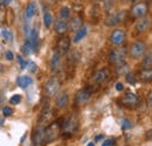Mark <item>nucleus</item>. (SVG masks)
I'll use <instances>...</instances> for the list:
<instances>
[{
  "label": "nucleus",
  "instance_id": "f257e3e1",
  "mask_svg": "<svg viewBox=\"0 0 152 146\" xmlns=\"http://www.w3.org/2000/svg\"><path fill=\"white\" fill-rule=\"evenodd\" d=\"M61 120H55L53 123H50L49 125H47L45 128V140L46 143H52L55 139H57V137L61 133Z\"/></svg>",
  "mask_w": 152,
  "mask_h": 146
},
{
  "label": "nucleus",
  "instance_id": "f03ea898",
  "mask_svg": "<svg viewBox=\"0 0 152 146\" xmlns=\"http://www.w3.org/2000/svg\"><path fill=\"white\" fill-rule=\"evenodd\" d=\"M78 126V120L76 116H69L68 118H66L62 124H61V131L63 133V136L66 137H70L74 132L76 131V128Z\"/></svg>",
  "mask_w": 152,
  "mask_h": 146
},
{
  "label": "nucleus",
  "instance_id": "7ed1b4c3",
  "mask_svg": "<svg viewBox=\"0 0 152 146\" xmlns=\"http://www.w3.org/2000/svg\"><path fill=\"white\" fill-rule=\"evenodd\" d=\"M60 87H61V82H60V80L57 78L56 76L50 77V78L46 82V84H45V95H46L48 98L55 97L57 93H58Z\"/></svg>",
  "mask_w": 152,
  "mask_h": 146
},
{
  "label": "nucleus",
  "instance_id": "20e7f679",
  "mask_svg": "<svg viewBox=\"0 0 152 146\" xmlns=\"http://www.w3.org/2000/svg\"><path fill=\"white\" fill-rule=\"evenodd\" d=\"M109 62L114 66H118L123 62H125V58H126V49L124 47H118V48H115L113 49L110 53H109Z\"/></svg>",
  "mask_w": 152,
  "mask_h": 146
},
{
  "label": "nucleus",
  "instance_id": "39448f33",
  "mask_svg": "<svg viewBox=\"0 0 152 146\" xmlns=\"http://www.w3.org/2000/svg\"><path fill=\"white\" fill-rule=\"evenodd\" d=\"M125 18V11H118L115 13H110L104 19V25L108 27H115L118 23H121Z\"/></svg>",
  "mask_w": 152,
  "mask_h": 146
},
{
  "label": "nucleus",
  "instance_id": "423d86ee",
  "mask_svg": "<svg viewBox=\"0 0 152 146\" xmlns=\"http://www.w3.org/2000/svg\"><path fill=\"white\" fill-rule=\"evenodd\" d=\"M45 128L46 125L42 124V123H39L35 131H34V134H33V138H32V146H43L46 140H45Z\"/></svg>",
  "mask_w": 152,
  "mask_h": 146
},
{
  "label": "nucleus",
  "instance_id": "0eeeda50",
  "mask_svg": "<svg viewBox=\"0 0 152 146\" xmlns=\"http://www.w3.org/2000/svg\"><path fill=\"white\" fill-rule=\"evenodd\" d=\"M146 52V45L143 41H136L130 46L129 49V54L132 58H139L142 56H144Z\"/></svg>",
  "mask_w": 152,
  "mask_h": 146
},
{
  "label": "nucleus",
  "instance_id": "6e6552de",
  "mask_svg": "<svg viewBox=\"0 0 152 146\" xmlns=\"http://www.w3.org/2000/svg\"><path fill=\"white\" fill-rule=\"evenodd\" d=\"M121 102H122V105H124L128 109H134V108H137L139 105V98H138V96L136 93L130 91L126 92L122 97Z\"/></svg>",
  "mask_w": 152,
  "mask_h": 146
},
{
  "label": "nucleus",
  "instance_id": "1a4fd4ad",
  "mask_svg": "<svg viewBox=\"0 0 152 146\" xmlns=\"http://www.w3.org/2000/svg\"><path fill=\"white\" fill-rule=\"evenodd\" d=\"M148 9H149L148 4L140 1V2H137V4L133 5L130 14H131L132 18L139 19V18H142V17H145V14L148 13Z\"/></svg>",
  "mask_w": 152,
  "mask_h": 146
},
{
  "label": "nucleus",
  "instance_id": "9d476101",
  "mask_svg": "<svg viewBox=\"0 0 152 146\" xmlns=\"http://www.w3.org/2000/svg\"><path fill=\"white\" fill-rule=\"evenodd\" d=\"M93 95V89L90 87H86L81 90H78L75 96V103L77 105H82L89 101V98Z\"/></svg>",
  "mask_w": 152,
  "mask_h": 146
},
{
  "label": "nucleus",
  "instance_id": "9b49d317",
  "mask_svg": "<svg viewBox=\"0 0 152 146\" xmlns=\"http://www.w3.org/2000/svg\"><path fill=\"white\" fill-rule=\"evenodd\" d=\"M109 76H110V72H109V69L103 68V69L97 70V72L93 75L91 81H93L95 84H102V83H104V82L109 78Z\"/></svg>",
  "mask_w": 152,
  "mask_h": 146
},
{
  "label": "nucleus",
  "instance_id": "f8f14e48",
  "mask_svg": "<svg viewBox=\"0 0 152 146\" xmlns=\"http://www.w3.org/2000/svg\"><path fill=\"white\" fill-rule=\"evenodd\" d=\"M70 48V39L68 36H62L58 39L57 41V45H56V52L58 54L61 55H64Z\"/></svg>",
  "mask_w": 152,
  "mask_h": 146
},
{
  "label": "nucleus",
  "instance_id": "ddd939ff",
  "mask_svg": "<svg viewBox=\"0 0 152 146\" xmlns=\"http://www.w3.org/2000/svg\"><path fill=\"white\" fill-rule=\"evenodd\" d=\"M126 34L123 29H115L110 35V42L115 46H119L125 41Z\"/></svg>",
  "mask_w": 152,
  "mask_h": 146
},
{
  "label": "nucleus",
  "instance_id": "4468645a",
  "mask_svg": "<svg viewBox=\"0 0 152 146\" xmlns=\"http://www.w3.org/2000/svg\"><path fill=\"white\" fill-rule=\"evenodd\" d=\"M150 25H151L150 19L146 18V17H142V18L138 19V21L136 22L134 29H136L137 33H144L150 28Z\"/></svg>",
  "mask_w": 152,
  "mask_h": 146
},
{
  "label": "nucleus",
  "instance_id": "2eb2a0df",
  "mask_svg": "<svg viewBox=\"0 0 152 146\" xmlns=\"http://www.w3.org/2000/svg\"><path fill=\"white\" fill-rule=\"evenodd\" d=\"M69 104V96L67 92H61L56 96L55 105L57 109H64Z\"/></svg>",
  "mask_w": 152,
  "mask_h": 146
},
{
  "label": "nucleus",
  "instance_id": "dca6fc26",
  "mask_svg": "<svg viewBox=\"0 0 152 146\" xmlns=\"http://www.w3.org/2000/svg\"><path fill=\"white\" fill-rule=\"evenodd\" d=\"M55 32L57 34L62 35L64 34L67 31H68V19H63V18H58L55 21Z\"/></svg>",
  "mask_w": 152,
  "mask_h": 146
},
{
  "label": "nucleus",
  "instance_id": "f3484780",
  "mask_svg": "<svg viewBox=\"0 0 152 146\" xmlns=\"http://www.w3.org/2000/svg\"><path fill=\"white\" fill-rule=\"evenodd\" d=\"M138 80L144 83L152 82V68H144L138 74Z\"/></svg>",
  "mask_w": 152,
  "mask_h": 146
},
{
  "label": "nucleus",
  "instance_id": "a211bd4d",
  "mask_svg": "<svg viewBox=\"0 0 152 146\" xmlns=\"http://www.w3.org/2000/svg\"><path fill=\"white\" fill-rule=\"evenodd\" d=\"M82 26H83V19L81 17H74L68 22V29H70L72 32H75V33Z\"/></svg>",
  "mask_w": 152,
  "mask_h": 146
},
{
  "label": "nucleus",
  "instance_id": "6ab92c4d",
  "mask_svg": "<svg viewBox=\"0 0 152 146\" xmlns=\"http://www.w3.org/2000/svg\"><path fill=\"white\" fill-rule=\"evenodd\" d=\"M60 66H61V55L58 54L56 50H54L52 60H50V69H52V72L56 73L57 70L60 69Z\"/></svg>",
  "mask_w": 152,
  "mask_h": 146
},
{
  "label": "nucleus",
  "instance_id": "aec40b11",
  "mask_svg": "<svg viewBox=\"0 0 152 146\" xmlns=\"http://www.w3.org/2000/svg\"><path fill=\"white\" fill-rule=\"evenodd\" d=\"M17 83L19 84L20 88L22 89H26L28 88L31 84H33V78L31 76H27V75H23V76H20L17 80Z\"/></svg>",
  "mask_w": 152,
  "mask_h": 146
},
{
  "label": "nucleus",
  "instance_id": "412c9836",
  "mask_svg": "<svg viewBox=\"0 0 152 146\" xmlns=\"http://www.w3.org/2000/svg\"><path fill=\"white\" fill-rule=\"evenodd\" d=\"M25 13H26V18L27 19L33 18V17L35 15V13H37V4H35L34 1H31V2L27 5V7H26Z\"/></svg>",
  "mask_w": 152,
  "mask_h": 146
},
{
  "label": "nucleus",
  "instance_id": "4be33fe9",
  "mask_svg": "<svg viewBox=\"0 0 152 146\" xmlns=\"http://www.w3.org/2000/svg\"><path fill=\"white\" fill-rule=\"evenodd\" d=\"M87 33H88V28L86 27V26H82L77 32H76V34H75V36H74V42L75 43H77V42H80L83 37L87 35Z\"/></svg>",
  "mask_w": 152,
  "mask_h": 146
},
{
  "label": "nucleus",
  "instance_id": "5701e85b",
  "mask_svg": "<svg viewBox=\"0 0 152 146\" xmlns=\"http://www.w3.org/2000/svg\"><path fill=\"white\" fill-rule=\"evenodd\" d=\"M130 72V68H129V64L126 62H123L118 66H116V74L117 75H125Z\"/></svg>",
  "mask_w": 152,
  "mask_h": 146
},
{
  "label": "nucleus",
  "instance_id": "b1692460",
  "mask_svg": "<svg viewBox=\"0 0 152 146\" xmlns=\"http://www.w3.org/2000/svg\"><path fill=\"white\" fill-rule=\"evenodd\" d=\"M32 45H31V42H29V40L28 39H26V41H25V43L22 45V48H21V53L23 55H28L32 53Z\"/></svg>",
  "mask_w": 152,
  "mask_h": 146
},
{
  "label": "nucleus",
  "instance_id": "393cba45",
  "mask_svg": "<svg viewBox=\"0 0 152 146\" xmlns=\"http://www.w3.org/2000/svg\"><path fill=\"white\" fill-rule=\"evenodd\" d=\"M1 37L4 39L5 42H11V41L13 40V34H12V32L8 31L7 28H4V29L1 31Z\"/></svg>",
  "mask_w": 152,
  "mask_h": 146
},
{
  "label": "nucleus",
  "instance_id": "a878e982",
  "mask_svg": "<svg viewBox=\"0 0 152 146\" xmlns=\"http://www.w3.org/2000/svg\"><path fill=\"white\" fill-rule=\"evenodd\" d=\"M142 64L144 68H152V52L144 56Z\"/></svg>",
  "mask_w": 152,
  "mask_h": 146
},
{
  "label": "nucleus",
  "instance_id": "bb28decb",
  "mask_svg": "<svg viewBox=\"0 0 152 146\" xmlns=\"http://www.w3.org/2000/svg\"><path fill=\"white\" fill-rule=\"evenodd\" d=\"M43 23H45V26L47 28H49L52 26V23H53V15L49 12H45V14H43Z\"/></svg>",
  "mask_w": 152,
  "mask_h": 146
},
{
  "label": "nucleus",
  "instance_id": "cd10ccee",
  "mask_svg": "<svg viewBox=\"0 0 152 146\" xmlns=\"http://www.w3.org/2000/svg\"><path fill=\"white\" fill-rule=\"evenodd\" d=\"M125 81L129 83V84H131V85H136V83H137V77H136V75H133L132 73H129L125 74Z\"/></svg>",
  "mask_w": 152,
  "mask_h": 146
},
{
  "label": "nucleus",
  "instance_id": "c85d7f7f",
  "mask_svg": "<svg viewBox=\"0 0 152 146\" xmlns=\"http://www.w3.org/2000/svg\"><path fill=\"white\" fill-rule=\"evenodd\" d=\"M70 17V9L66 6L61 7L60 8V18H63V19H68Z\"/></svg>",
  "mask_w": 152,
  "mask_h": 146
},
{
  "label": "nucleus",
  "instance_id": "c756f323",
  "mask_svg": "<svg viewBox=\"0 0 152 146\" xmlns=\"http://www.w3.org/2000/svg\"><path fill=\"white\" fill-rule=\"evenodd\" d=\"M102 2H103V6H104V9L107 12H109V11H111L114 8V0H102Z\"/></svg>",
  "mask_w": 152,
  "mask_h": 146
},
{
  "label": "nucleus",
  "instance_id": "7c9ffc66",
  "mask_svg": "<svg viewBox=\"0 0 152 146\" xmlns=\"http://www.w3.org/2000/svg\"><path fill=\"white\" fill-rule=\"evenodd\" d=\"M20 102H21V96L20 95H14V96H12L10 98V103L12 105H18Z\"/></svg>",
  "mask_w": 152,
  "mask_h": 146
},
{
  "label": "nucleus",
  "instance_id": "2f4dec72",
  "mask_svg": "<svg viewBox=\"0 0 152 146\" xmlns=\"http://www.w3.org/2000/svg\"><path fill=\"white\" fill-rule=\"evenodd\" d=\"M2 113H4L5 117H10V116L13 115V109L10 108V107H4L2 108Z\"/></svg>",
  "mask_w": 152,
  "mask_h": 146
},
{
  "label": "nucleus",
  "instance_id": "473e14b6",
  "mask_svg": "<svg viewBox=\"0 0 152 146\" xmlns=\"http://www.w3.org/2000/svg\"><path fill=\"white\" fill-rule=\"evenodd\" d=\"M27 68H28V70L31 73H35L37 69H38V67H37V64L34 62H27Z\"/></svg>",
  "mask_w": 152,
  "mask_h": 146
},
{
  "label": "nucleus",
  "instance_id": "72a5a7b5",
  "mask_svg": "<svg viewBox=\"0 0 152 146\" xmlns=\"http://www.w3.org/2000/svg\"><path fill=\"white\" fill-rule=\"evenodd\" d=\"M131 128V123L129 122V120H126V119H124V120H122V128L123 130H128V128Z\"/></svg>",
  "mask_w": 152,
  "mask_h": 146
},
{
  "label": "nucleus",
  "instance_id": "f704fd0d",
  "mask_svg": "<svg viewBox=\"0 0 152 146\" xmlns=\"http://www.w3.org/2000/svg\"><path fill=\"white\" fill-rule=\"evenodd\" d=\"M115 145V139L114 138H109L107 140H104V143L102 144V146H114Z\"/></svg>",
  "mask_w": 152,
  "mask_h": 146
},
{
  "label": "nucleus",
  "instance_id": "c9c22d12",
  "mask_svg": "<svg viewBox=\"0 0 152 146\" xmlns=\"http://www.w3.org/2000/svg\"><path fill=\"white\" fill-rule=\"evenodd\" d=\"M18 60H19L20 68H21V69H25V68H27V62H26V61H23L21 56H18Z\"/></svg>",
  "mask_w": 152,
  "mask_h": 146
},
{
  "label": "nucleus",
  "instance_id": "e433bc0d",
  "mask_svg": "<svg viewBox=\"0 0 152 146\" xmlns=\"http://www.w3.org/2000/svg\"><path fill=\"white\" fill-rule=\"evenodd\" d=\"M5 56H6V60H8V61H12L13 58H14V54L11 52V50H8V52H6V54H5Z\"/></svg>",
  "mask_w": 152,
  "mask_h": 146
},
{
  "label": "nucleus",
  "instance_id": "4c0bfd02",
  "mask_svg": "<svg viewBox=\"0 0 152 146\" xmlns=\"http://www.w3.org/2000/svg\"><path fill=\"white\" fill-rule=\"evenodd\" d=\"M115 88H116V90H117V91H122V90L124 89V87H123V84H122L121 82H118V83H116V85H115Z\"/></svg>",
  "mask_w": 152,
  "mask_h": 146
},
{
  "label": "nucleus",
  "instance_id": "58836bf2",
  "mask_svg": "<svg viewBox=\"0 0 152 146\" xmlns=\"http://www.w3.org/2000/svg\"><path fill=\"white\" fill-rule=\"evenodd\" d=\"M148 104H149V107L152 109V91H150L149 95H148Z\"/></svg>",
  "mask_w": 152,
  "mask_h": 146
},
{
  "label": "nucleus",
  "instance_id": "ea45409f",
  "mask_svg": "<svg viewBox=\"0 0 152 146\" xmlns=\"http://www.w3.org/2000/svg\"><path fill=\"white\" fill-rule=\"evenodd\" d=\"M101 139H103V134H99V136H97L95 138V142H98V140H101Z\"/></svg>",
  "mask_w": 152,
  "mask_h": 146
},
{
  "label": "nucleus",
  "instance_id": "a19ab883",
  "mask_svg": "<svg viewBox=\"0 0 152 146\" xmlns=\"http://www.w3.org/2000/svg\"><path fill=\"white\" fill-rule=\"evenodd\" d=\"M2 124H4V119L0 117V126H2Z\"/></svg>",
  "mask_w": 152,
  "mask_h": 146
},
{
  "label": "nucleus",
  "instance_id": "79ce46f5",
  "mask_svg": "<svg viewBox=\"0 0 152 146\" xmlns=\"http://www.w3.org/2000/svg\"><path fill=\"white\" fill-rule=\"evenodd\" d=\"M87 146H95V145H94L93 143H89V144H88V145H87Z\"/></svg>",
  "mask_w": 152,
  "mask_h": 146
},
{
  "label": "nucleus",
  "instance_id": "37998d69",
  "mask_svg": "<svg viewBox=\"0 0 152 146\" xmlns=\"http://www.w3.org/2000/svg\"><path fill=\"white\" fill-rule=\"evenodd\" d=\"M1 70H2V66L0 64V72H1Z\"/></svg>",
  "mask_w": 152,
  "mask_h": 146
},
{
  "label": "nucleus",
  "instance_id": "c03bdc74",
  "mask_svg": "<svg viewBox=\"0 0 152 146\" xmlns=\"http://www.w3.org/2000/svg\"><path fill=\"white\" fill-rule=\"evenodd\" d=\"M130 1H131V2H136V1H137V0H130Z\"/></svg>",
  "mask_w": 152,
  "mask_h": 146
},
{
  "label": "nucleus",
  "instance_id": "a18cd8bd",
  "mask_svg": "<svg viewBox=\"0 0 152 146\" xmlns=\"http://www.w3.org/2000/svg\"><path fill=\"white\" fill-rule=\"evenodd\" d=\"M78 1H80V0H78Z\"/></svg>",
  "mask_w": 152,
  "mask_h": 146
}]
</instances>
